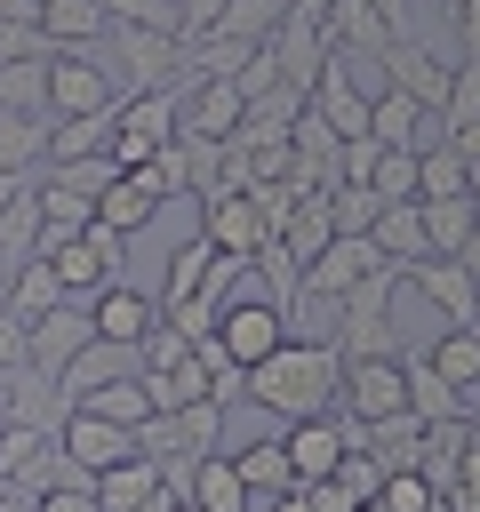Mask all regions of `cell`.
<instances>
[{
	"label": "cell",
	"instance_id": "6da1fadb",
	"mask_svg": "<svg viewBox=\"0 0 480 512\" xmlns=\"http://www.w3.org/2000/svg\"><path fill=\"white\" fill-rule=\"evenodd\" d=\"M336 384H344V352L320 344V336H288L280 352H264V360L240 376V392H248L256 408H272L280 424L328 416V408H336Z\"/></svg>",
	"mask_w": 480,
	"mask_h": 512
},
{
	"label": "cell",
	"instance_id": "7a4b0ae2",
	"mask_svg": "<svg viewBox=\"0 0 480 512\" xmlns=\"http://www.w3.org/2000/svg\"><path fill=\"white\" fill-rule=\"evenodd\" d=\"M208 336H216V344H224V360L248 376L264 352H280V344H288V312H280V304L240 272V288L224 296V312H216V328H208Z\"/></svg>",
	"mask_w": 480,
	"mask_h": 512
},
{
	"label": "cell",
	"instance_id": "3957f363",
	"mask_svg": "<svg viewBox=\"0 0 480 512\" xmlns=\"http://www.w3.org/2000/svg\"><path fill=\"white\" fill-rule=\"evenodd\" d=\"M176 104H184L176 88H136V96H120V104H112V144H104L112 168H144V160L176 136Z\"/></svg>",
	"mask_w": 480,
	"mask_h": 512
},
{
	"label": "cell",
	"instance_id": "277c9868",
	"mask_svg": "<svg viewBox=\"0 0 480 512\" xmlns=\"http://www.w3.org/2000/svg\"><path fill=\"white\" fill-rule=\"evenodd\" d=\"M120 104V80L104 72L96 48H56L48 56V120H88V112H112Z\"/></svg>",
	"mask_w": 480,
	"mask_h": 512
},
{
	"label": "cell",
	"instance_id": "5b68a950",
	"mask_svg": "<svg viewBox=\"0 0 480 512\" xmlns=\"http://www.w3.org/2000/svg\"><path fill=\"white\" fill-rule=\"evenodd\" d=\"M392 288H400V264H376L360 288H344V320H336V352L344 360L392 352Z\"/></svg>",
	"mask_w": 480,
	"mask_h": 512
},
{
	"label": "cell",
	"instance_id": "8992f818",
	"mask_svg": "<svg viewBox=\"0 0 480 512\" xmlns=\"http://www.w3.org/2000/svg\"><path fill=\"white\" fill-rule=\"evenodd\" d=\"M336 408H344V416H360V424L408 416V368H400V352H368V360H344Z\"/></svg>",
	"mask_w": 480,
	"mask_h": 512
},
{
	"label": "cell",
	"instance_id": "52a82bcc",
	"mask_svg": "<svg viewBox=\"0 0 480 512\" xmlns=\"http://www.w3.org/2000/svg\"><path fill=\"white\" fill-rule=\"evenodd\" d=\"M200 232H208V248H216V256H240V264H256V248L272 240V224H264L256 192H232V184L200 200Z\"/></svg>",
	"mask_w": 480,
	"mask_h": 512
},
{
	"label": "cell",
	"instance_id": "ba28073f",
	"mask_svg": "<svg viewBox=\"0 0 480 512\" xmlns=\"http://www.w3.org/2000/svg\"><path fill=\"white\" fill-rule=\"evenodd\" d=\"M96 336V312H88V296H64L56 312H40V320H24V368H40L48 384H56V368L80 352Z\"/></svg>",
	"mask_w": 480,
	"mask_h": 512
},
{
	"label": "cell",
	"instance_id": "9c48e42d",
	"mask_svg": "<svg viewBox=\"0 0 480 512\" xmlns=\"http://www.w3.org/2000/svg\"><path fill=\"white\" fill-rule=\"evenodd\" d=\"M112 64L128 72V96L136 88H168L176 64H184V40L176 32H152V24H112ZM104 64V72H112Z\"/></svg>",
	"mask_w": 480,
	"mask_h": 512
},
{
	"label": "cell",
	"instance_id": "30bf717a",
	"mask_svg": "<svg viewBox=\"0 0 480 512\" xmlns=\"http://www.w3.org/2000/svg\"><path fill=\"white\" fill-rule=\"evenodd\" d=\"M400 280L440 312V328H472V320H480V280H472L456 256H416Z\"/></svg>",
	"mask_w": 480,
	"mask_h": 512
},
{
	"label": "cell",
	"instance_id": "8fae6325",
	"mask_svg": "<svg viewBox=\"0 0 480 512\" xmlns=\"http://www.w3.org/2000/svg\"><path fill=\"white\" fill-rule=\"evenodd\" d=\"M120 232H104V224H88L80 240H56L48 248V264H56V280L72 288V296H96V288H112L120 280Z\"/></svg>",
	"mask_w": 480,
	"mask_h": 512
},
{
	"label": "cell",
	"instance_id": "7c38bea8",
	"mask_svg": "<svg viewBox=\"0 0 480 512\" xmlns=\"http://www.w3.org/2000/svg\"><path fill=\"white\" fill-rule=\"evenodd\" d=\"M56 440H64V456H72L88 480H96V472H112L120 456H136V432H128V424H112V416H96V408H80V400L64 408Z\"/></svg>",
	"mask_w": 480,
	"mask_h": 512
},
{
	"label": "cell",
	"instance_id": "4fadbf2b",
	"mask_svg": "<svg viewBox=\"0 0 480 512\" xmlns=\"http://www.w3.org/2000/svg\"><path fill=\"white\" fill-rule=\"evenodd\" d=\"M184 104H176V136H208V144H224L240 120H248V96H240V80H192V88H176Z\"/></svg>",
	"mask_w": 480,
	"mask_h": 512
},
{
	"label": "cell",
	"instance_id": "5bb4252c",
	"mask_svg": "<svg viewBox=\"0 0 480 512\" xmlns=\"http://www.w3.org/2000/svg\"><path fill=\"white\" fill-rule=\"evenodd\" d=\"M160 208H168V192H160L152 160H144V168H120V176L96 192V224H104V232H120V240H128V232H144Z\"/></svg>",
	"mask_w": 480,
	"mask_h": 512
},
{
	"label": "cell",
	"instance_id": "9a60e30c",
	"mask_svg": "<svg viewBox=\"0 0 480 512\" xmlns=\"http://www.w3.org/2000/svg\"><path fill=\"white\" fill-rule=\"evenodd\" d=\"M376 264H392V256L376 248V232H336V240L304 264V280H312V288H328V296H344V288H360Z\"/></svg>",
	"mask_w": 480,
	"mask_h": 512
},
{
	"label": "cell",
	"instance_id": "2e32d148",
	"mask_svg": "<svg viewBox=\"0 0 480 512\" xmlns=\"http://www.w3.org/2000/svg\"><path fill=\"white\" fill-rule=\"evenodd\" d=\"M136 368H144V360H136V344L88 336V344H80V352H72V360L56 368V392H64V400H88L96 384H112V376H136Z\"/></svg>",
	"mask_w": 480,
	"mask_h": 512
},
{
	"label": "cell",
	"instance_id": "e0dca14e",
	"mask_svg": "<svg viewBox=\"0 0 480 512\" xmlns=\"http://www.w3.org/2000/svg\"><path fill=\"white\" fill-rule=\"evenodd\" d=\"M368 88H352V72H344V56L328 48V64H320V80H312V112L336 128V136H368Z\"/></svg>",
	"mask_w": 480,
	"mask_h": 512
},
{
	"label": "cell",
	"instance_id": "ac0fdd59",
	"mask_svg": "<svg viewBox=\"0 0 480 512\" xmlns=\"http://www.w3.org/2000/svg\"><path fill=\"white\" fill-rule=\"evenodd\" d=\"M88 312H96V336H112V344H144V328L160 320V296H144V288H128V280H112V288H96V296H88Z\"/></svg>",
	"mask_w": 480,
	"mask_h": 512
},
{
	"label": "cell",
	"instance_id": "d6986e66",
	"mask_svg": "<svg viewBox=\"0 0 480 512\" xmlns=\"http://www.w3.org/2000/svg\"><path fill=\"white\" fill-rule=\"evenodd\" d=\"M448 72H456V64H440L424 40H392V48H384V80H392V88H408V96H424L432 112L448 104Z\"/></svg>",
	"mask_w": 480,
	"mask_h": 512
},
{
	"label": "cell",
	"instance_id": "ffe728a7",
	"mask_svg": "<svg viewBox=\"0 0 480 512\" xmlns=\"http://www.w3.org/2000/svg\"><path fill=\"white\" fill-rule=\"evenodd\" d=\"M280 440H288L296 488H304V480H328V472H336V456H344V432H336V416H296V424H280Z\"/></svg>",
	"mask_w": 480,
	"mask_h": 512
},
{
	"label": "cell",
	"instance_id": "44dd1931",
	"mask_svg": "<svg viewBox=\"0 0 480 512\" xmlns=\"http://www.w3.org/2000/svg\"><path fill=\"white\" fill-rule=\"evenodd\" d=\"M424 360H432V368H440V376L456 384L464 416H480V328H440Z\"/></svg>",
	"mask_w": 480,
	"mask_h": 512
},
{
	"label": "cell",
	"instance_id": "7402d4cb",
	"mask_svg": "<svg viewBox=\"0 0 480 512\" xmlns=\"http://www.w3.org/2000/svg\"><path fill=\"white\" fill-rule=\"evenodd\" d=\"M328 48H336V56H352V48L384 56V48H392L384 8H376V0H328Z\"/></svg>",
	"mask_w": 480,
	"mask_h": 512
},
{
	"label": "cell",
	"instance_id": "603a6c76",
	"mask_svg": "<svg viewBox=\"0 0 480 512\" xmlns=\"http://www.w3.org/2000/svg\"><path fill=\"white\" fill-rule=\"evenodd\" d=\"M416 208H424L432 256H456V248L472 240V224H480V200H472V192H432V200H416Z\"/></svg>",
	"mask_w": 480,
	"mask_h": 512
},
{
	"label": "cell",
	"instance_id": "cb8c5ba5",
	"mask_svg": "<svg viewBox=\"0 0 480 512\" xmlns=\"http://www.w3.org/2000/svg\"><path fill=\"white\" fill-rule=\"evenodd\" d=\"M64 296H72V288L56 280V264H48V256H24V264L8 272V296H0V304H8L16 320H40V312H56Z\"/></svg>",
	"mask_w": 480,
	"mask_h": 512
},
{
	"label": "cell",
	"instance_id": "d4e9b609",
	"mask_svg": "<svg viewBox=\"0 0 480 512\" xmlns=\"http://www.w3.org/2000/svg\"><path fill=\"white\" fill-rule=\"evenodd\" d=\"M40 32L56 48H96L112 32V16H104V0H40Z\"/></svg>",
	"mask_w": 480,
	"mask_h": 512
},
{
	"label": "cell",
	"instance_id": "484cf974",
	"mask_svg": "<svg viewBox=\"0 0 480 512\" xmlns=\"http://www.w3.org/2000/svg\"><path fill=\"white\" fill-rule=\"evenodd\" d=\"M208 272H216V248H208V232H192V240L168 256V280H160V312H184V304L208 288Z\"/></svg>",
	"mask_w": 480,
	"mask_h": 512
},
{
	"label": "cell",
	"instance_id": "4316f807",
	"mask_svg": "<svg viewBox=\"0 0 480 512\" xmlns=\"http://www.w3.org/2000/svg\"><path fill=\"white\" fill-rule=\"evenodd\" d=\"M192 512H240L248 504V480H240V464L216 448V456H200L192 464V496H184Z\"/></svg>",
	"mask_w": 480,
	"mask_h": 512
},
{
	"label": "cell",
	"instance_id": "83f0119b",
	"mask_svg": "<svg viewBox=\"0 0 480 512\" xmlns=\"http://www.w3.org/2000/svg\"><path fill=\"white\" fill-rule=\"evenodd\" d=\"M376 248L408 272L416 256H432V240H424V208L416 200H384V216H376Z\"/></svg>",
	"mask_w": 480,
	"mask_h": 512
},
{
	"label": "cell",
	"instance_id": "f1b7e54d",
	"mask_svg": "<svg viewBox=\"0 0 480 512\" xmlns=\"http://www.w3.org/2000/svg\"><path fill=\"white\" fill-rule=\"evenodd\" d=\"M80 408H96V416H112V424H128V432H136L144 416H160V400H152V376H144V368H136V376H112V384H96Z\"/></svg>",
	"mask_w": 480,
	"mask_h": 512
},
{
	"label": "cell",
	"instance_id": "f546056e",
	"mask_svg": "<svg viewBox=\"0 0 480 512\" xmlns=\"http://www.w3.org/2000/svg\"><path fill=\"white\" fill-rule=\"evenodd\" d=\"M280 240L296 248V264H312L328 240H336V216H328V192H296V208H288V224H280Z\"/></svg>",
	"mask_w": 480,
	"mask_h": 512
},
{
	"label": "cell",
	"instance_id": "4dcf8cb0",
	"mask_svg": "<svg viewBox=\"0 0 480 512\" xmlns=\"http://www.w3.org/2000/svg\"><path fill=\"white\" fill-rule=\"evenodd\" d=\"M400 368H408V416H416V424H440V416H464V400H456V384H448V376H440V368H432L424 352H416V360H400Z\"/></svg>",
	"mask_w": 480,
	"mask_h": 512
},
{
	"label": "cell",
	"instance_id": "1f68e13d",
	"mask_svg": "<svg viewBox=\"0 0 480 512\" xmlns=\"http://www.w3.org/2000/svg\"><path fill=\"white\" fill-rule=\"evenodd\" d=\"M168 424H176V448H184V456H216V448H224V400H216V392L168 408Z\"/></svg>",
	"mask_w": 480,
	"mask_h": 512
},
{
	"label": "cell",
	"instance_id": "d6a6232c",
	"mask_svg": "<svg viewBox=\"0 0 480 512\" xmlns=\"http://www.w3.org/2000/svg\"><path fill=\"white\" fill-rule=\"evenodd\" d=\"M152 488H160V464H152V456H120L112 472H96V504H104V512H136Z\"/></svg>",
	"mask_w": 480,
	"mask_h": 512
},
{
	"label": "cell",
	"instance_id": "836d02e7",
	"mask_svg": "<svg viewBox=\"0 0 480 512\" xmlns=\"http://www.w3.org/2000/svg\"><path fill=\"white\" fill-rule=\"evenodd\" d=\"M40 160H48V112L0 104V168H40Z\"/></svg>",
	"mask_w": 480,
	"mask_h": 512
},
{
	"label": "cell",
	"instance_id": "e575fe53",
	"mask_svg": "<svg viewBox=\"0 0 480 512\" xmlns=\"http://www.w3.org/2000/svg\"><path fill=\"white\" fill-rule=\"evenodd\" d=\"M0 104L8 112H48V56H0Z\"/></svg>",
	"mask_w": 480,
	"mask_h": 512
},
{
	"label": "cell",
	"instance_id": "d590c367",
	"mask_svg": "<svg viewBox=\"0 0 480 512\" xmlns=\"http://www.w3.org/2000/svg\"><path fill=\"white\" fill-rule=\"evenodd\" d=\"M432 192H472V160L456 152V136L416 152V200H432Z\"/></svg>",
	"mask_w": 480,
	"mask_h": 512
},
{
	"label": "cell",
	"instance_id": "8d00e7d4",
	"mask_svg": "<svg viewBox=\"0 0 480 512\" xmlns=\"http://www.w3.org/2000/svg\"><path fill=\"white\" fill-rule=\"evenodd\" d=\"M232 464H240V480H248V488H272V496H288V488H296L288 440H256V448H232Z\"/></svg>",
	"mask_w": 480,
	"mask_h": 512
},
{
	"label": "cell",
	"instance_id": "74e56055",
	"mask_svg": "<svg viewBox=\"0 0 480 512\" xmlns=\"http://www.w3.org/2000/svg\"><path fill=\"white\" fill-rule=\"evenodd\" d=\"M280 16H288V0H224L216 32H224V40H248V48H256V40H272V24H280Z\"/></svg>",
	"mask_w": 480,
	"mask_h": 512
},
{
	"label": "cell",
	"instance_id": "f35d334b",
	"mask_svg": "<svg viewBox=\"0 0 480 512\" xmlns=\"http://www.w3.org/2000/svg\"><path fill=\"white\" fill-rule=\"evenodd\" d=\"M120 168H112V152H80V160H48V184H64V192H80L88 208H96V192L112 184Z\"/></svg>",
	"mask_w": 480,
	"mask_h": 512
},
{
	"label": "cell",
	"instance_id": "ab89813d",
	"mask_svg": "<svg viewBox=\"0 0 480 512\" xmlns=\"http://www.w3.org/2000/svg\"><path fill=\"white\" fill-rule=\"evenodd\" d=\"M328 216H336V232H376L384 192L376 184H328Z\"/></svg>",
	"mask_w": 480,
	"mask_h": 512
},
{
	"label": "cell",
	"instance_id": "60d3db41",
	"mask_svg": "<svg viewBox=\"0 0 480 512\" xmlns=\"http://www.w3.org/2000/svg\"><path fill=\"white\" fill-rule=\"evenodd\" d=\"M192 344H200V336H192V328H176V320L160 312V320L144 328V344H136V360H144V368L160 376V368H176V360H192Z\"/></svg>",
	"mask_w": 480,
	"mask_h": 512
},
{
	"label": "cell",
	"instance_id": "b9f144b4",
	"mask_svg": "<svg viewBox=\"0 0 480 512\" xmlns=\"http://www.w3.org/2000/svg\"><path fill=\"white\" fill-rule=\"evenodd\" d=\"M368 504H376V512H432V504H440V488L408 464V472H384V488H376Z\"/></svg>",
	"mask_w": 480,
	"mask_h": 512
},
{
	"label": "cell",
	"instance_id": "7bdbcfd3",
	"mask_svg": "<svg viewBox=\"0 0 480 512\" xmlns=\"http://www.w3.org/2000/svg\"><path fill=\"white\" fill-rule=\"evenodd\" d=\"M440 120H448V136L480 120V64H456V72H448V104H440Z\"/></svg>",
	"mask_w": 480,
	"mask_h": 512
},
{
	"label": "cell",
	"instance_id": "ee69618b",
	"mask_svg": "<svg viewBox=\"0 0 480 512\" xmlns=\"http://www.w3.org/2000/svg\"><path fill=\"white\" fill-rule=\"evenodd\" d=\"M384 200H416V152H400V144H384L376 152V176H368Z\"/></svg>",
	"mask_w": 480,
	"mask_h": 512
},
{
	"label": "cell",
	"instance_id": "f6af8a7d",
	"mask_svg": "<svg viewBox=\"0 0 480 512\" xmlns=\"http://www.w3.org/2000/svg\"><path fill=\"white\" fill-rule=\"evenodd\" d=\"M104 16H112V24H152V32H176V40H184L176 0H104Z\"/></svg>",
	"mask_w": 480,
	"mask_h": 512
},
{
	"label": "cell",
	"instance_id": "bcb514c9",
	"mask_svg": "<svg viewBox=\"0 0 480 512\" xmlns=\"http://www.w3.org/2000/svg\"><path fill=\"white\" fill-rule=\"evenodd\" d=\"M336 480H344V488H352V496H360V504H368V496H376V488H384V464H376V456H368V448H344V456H336Z\"/></svg>",
	"mask_w": 480,
	"mask_h": 512
},
{
	"label": "cell",
	"instance_id": "7dc6e473",
	"mask_svg": "<svg viewBox=\"0 0 480 512\" xmlns=\"http://www.w3.org/2000/svg\"><path fill=\"white\" fill-rule=\"evenodd\" d=\"M40 512H104V504H96V480L80 472V480H56V488H40Z\"/></svg>",
	"mask_w": 480,
	"mask_h": 512
},
{
	"label": "cell",
	"instance_id": "c3c4849f",
	"mask_svg": "<svg viewBox=\"0 0 480 512\" xmlns=\"http://www.w3.org/2000/svg\"><path fill=\"white\" fill-rule=\"evenodd\" d=\"M296 496H304V512H360V496H352L336 472H328V480H304Z\"/></svg>",
	"mask_w": 480,
	"mask_h": 512
},
{
	"label": "cell",
	"instance_id": "681fc988",
	"mask_svg": "<svg viewBox=\"0 0 480 512\" xmlns=\"http://www.w3.org/2000/svg\"><path fill=\"white\" fill-rule=\"evenodd\" d=\"M0 56H56V40L40 24H0Z\"/></svg>",
	"mask_w": 480,
	"mask_h": 512
},
{
	"label": "cell",
	"instance_id": "f907efd6",
	"mask_svg": "<svg viewBox=\"0 0 480 512\" xmlns=\"http://www.w3.org/2000/svg\"><path fill=\"white\" fill-rule=\"evenodd\" d=\"M16 368H24V320L0 304V376H16Z\"/></svg>",
	"mask_w": 480,
	"mask_h": 512
},
{
	"label": "cell",
	"instance_id": "816d5d0a",
	"mask_svg": "<svg viewBox=\"0 0 480 512\" xmlns=\"http://www.w3.org/2000/svg\"><path fill=\"white\" fill-rule=\"evenodd\" d=\"M176 16H184V40H192V32H216L224 0H176Z\"/></svg>",
	"mask_w": 480,
	"mask_h": 512
},
{
	"label": "cell",
	"instance_id": "f5cc1de1",
	"mask_svg": "<svg viewBox=\"0 0 480 512\" xmlns=\"http://www.w3.org/2000/svg\"><path fill=\"white\" fill-rule=\"evenodd\" d=\"M456 40H464V64H480V0H456Z\"/></svg>",
	"mask_w": 480,
	"mask_h": 512
},
{
	"label": "cell",
	"instance_id": "db71d44e",
	"mask_svg": "<svg viewBox=\"0 0 480 512\" xmlns=\"http://www.w3.org/2000/svg\"><path fill=\"white\" fill-rule=\"evenodd\" d=\"M24 192H32V168H0V216H8Z\"/></svg>",
	"mask_w": 480,
	"mask_h": 512
},
{
	"label": "cell",
	"instance_id": "11a10c76",
	"mask_svg": "<svg viewBox=\"0 0 480 512\" xmlns=\"http://www.w3.org/2000/svg\"><path fill=\"white\" fill-rule=\"evenodd\" d=\"M456 264H464V272H472V280H480V224H472V240H464V248H456Z\"/></svg>",
	"mask_w": 480,
	"mask_h": 512
},
{
	"label": "cell",
	"instance_id": "9f6ffc18",
	"mask_svg": "<svg viewBox=\"0 0 480 512\" xmlns=\"http://www.w3.org/2000/svg\"><path fill=\"white\" fill-rule=\"evenodd\" d=\"M280 512H304V496H296V488H288V496H280Z\"/></svg>",
	"mask_w": 480,
	"mask_h": 512
},
{
	"label": "cell",
	"instance_id": "6f0895ef",
	"mask_svg": "<svg viewBox=\"0 0 480 512\" xmlns=\"http://www.w3.org/2000/svg\"><path fill=\"white\" fill-rule=\"evenodd\" d=\"M360 512H376V504H360Z\"/></svg>",
	"mask_w": 480,
	"mask_h": 512
},
{
	"label": "cell",
	"instance_id": "680465c9",
	"mask_svg": "<svg viewBox=\"0 0 480 512\" xmlns=\"http://www.w3.org/2000/svg\"><path fill=\"white\" fill-rule=\"evenodd\" d=\"M472 328H480V320H472Z\"/></svg>",
	"mask_w": 480,
	"mask_h": 512
},
{
	"label": "cell",
	"instance_id": "91938a15",
	"mask_svg": "<svg viewBox=\"0 0 480 512\" xmlns=\"http://www.w3.org/2000/svg\"><path fill=\"white\" fill-rule=\"evenodd\" d=\"M448 8H456V0H448Z\"/></svg>",
	"mask_w": 480,
	"mask_h": 512
}]
</instances>
